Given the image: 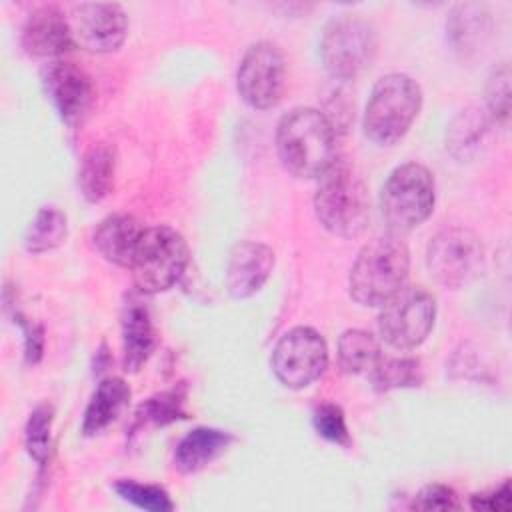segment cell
<instances>
[{
    "label": "cell",
    "instance_id": "1",
    "mask_svg": "<svg viewBox=\"0 0 512 512\" xmlns=\"http://www.w3.org/2000/svg\"><path fill=\"white\" fill-rule=\"evenodd\" d=\"M276 150L296 178H318L336 160L334 126L314 108H294L278 122Z\"/></svg>",
    "mask_w": 512,
    "mask_h": 512
},
{
    "label": "cell",
    "instance_id": "2",
    "mask_svg": "<svg viewBox=\"0 0 512 512\" xmlns=\"http://www.w3.org/2000/svg\"><path fill=\"white\" fill-rule=\"evenodd\" d=\"M314 212L322 228L340 238H356L370 220L368 188L348 160L336 158L320 176Z\"/></svg>",
    "mask_w": 512,
    "mask_h": 512
},
{
    "label": "cell",
    "instance_id": "3",
    "mask_svg": "<svg viewBox=\"0 0 512 512\" xmlns=\"http://www.w3.org/2000/svg\"><path fill=\"white\" fill-rule=\"evenodd\" d=\"M410 252L394 236H378L362 246L348 278L350 296L362 306H382L408 278Z\"/></svg>",
    "mask_w": 512,
    "mask_h": 512
},
{
    "label": "cell",
    "instance_id": "4",
    "mask_svg": "<svg viewBox=\"0 0 512 512\" xmlns=\"http://www.w3.org/2000/svg\"><path fill=\"white\" fill-rule=\"evenodd\" d=\"M420 106L422 90L416 80L400 72L386 74L370 92L364 110V134L380 146H390L410 130Z\"/></svg>",
    "mask_w": 512,
    "mask_h": 512
},
{
    "label": "cell",
    "instance_id": "5",
    "mask_svg": "<svg viewBox=\"0 0 512 512\" xmlns=\"http://www.w3.org/2000/svg\"><path fill=\"white\" fill-rule=\"evenodd\" d=\"M188 266V246L184 238L168 226L144 228L138 240L130 270L134 284L144 294L170 290Z\"/></svg>",
    "mask_w": 512,
    "mask_h": 512
},
{
    "label": "cell",
    "instance_id": "6",
    "mask_svg": "<svg viewBox=\"0 0 512 512\" xmlns=\"http://www.w3.org/2000/svg\"><path fill=\"white\" fill-rule=\"evenodd\" d=\"M436 186L432 172L416 162L394 168L382 188L380 208L392 232H410L434 210Z\"/></svg>",
    "mask_w": 512,
    "mask_h": 512
},
{
    "label": "cell",
    "instance_id": "7",
    "mask_svg": "<svg viewBox=\"0 0 512 512\" xmlns=\"http://www.w3.org/2000/svg\"><path fill=\"white\" fill-rule=\"evenodd\" d=\"M378 38L374 26L358 14L334 16L320 38V58L330 76L352 80L374 60Z\"/></svg>",
    "mask_w": 512,
    "mask_h": 512
},
{
    "label": "cell",
    "instance_id": "8",
    "mask_svg": "<svg viewBox=\"0 0 512 512\" xmlns=\"http://www.w3.org/2000/svg\"><path fill=\"white\" fill-rule=\"evenodd\" d=\"M436 300L420 286H402L382 304L378 330L382 340L398 350L420 346L434 328Z\"/></svg>",
    "mask_w": 512,
    "mask_h": 512
},
{
    "label": "cell",
    "instance_id": "9",
    "mask_svg": "<svg viewBox=\"0 0 512 512\" xmlns=\"http://www.w3.org/2000/svg\"><path fill=\"white\" fill-rule=\"evenodd\" d=\"M430 276L446 288H462L484 272V246L468 228H446L428 244Z\"/></svg>",
    "mask_w": 512,
    "mask_h": 512
},
{
    "label": "cell",
    "instance_id": "10",
    "mask_svg": "<svg viewBox=\"0 0 512 512\" xmlns=\"http://www.w3.org/2000/svg\"><path fill=\"white\" fill-rule=\"evenodd\" d=\"M272 372L286 388H306L322 376L328 366L324 338L308 326L290 328L272 350Z\"/></svg>",
    "mask_w": 512,
    "mask_h": 512
},
{
    "label": "cell",
    "instance_id": "11",
    "mask_svg": "<svg viewBox=\"0 0 512 512\" xmlns=\"http://www.w3.org/2000/svg\"><path fill=\"white\" fill-rule=\"evenodd\" d=\"M284 86L286 58L282 50L266 40L248 46L236 72L240 98L256 110H268L280 102Z\"/></svg>",
    "mask_w": 512,
    "mask_h": 512
},
{
    "label": "cell",
    "instance_id": "12",
    "mask_svg": "<svg viewBox=\"0 0 512 512\" xmlns=\"http://www.w3.org/2000/svg\"><path fill=\"white\" fill-rule=\"evenodd\" d=\"M72 40L92 54L118 50L128 34V16L120 4L86 2L70 14Z\"/></svg>",
    "mask_w": 512,
    "mask_h": 512
},
{
    "label": "cell",
    "instance_id": "13",
    "mask_svg": "<svg viewBox=\"0 0 512 512\" xmlns=\"http://www.w3.org/2000/svg\"><path fill=\"white\" fill-rule=\"evenodd\" d=\"M42 82L48 98L66 124L74 126L90 112L94 104V86L88 74L76 64L64 60L48 64Z\"/></svg>",
    "mask_w": 512,
    "mask_h": 512
},
{
    "label": "cell",
    "instance_id": "14",
    "mask_svg": "<svg viewBox=\"0 0 512 512\" xmlns=\"http://www.w3.org/2000/svg\"><path fill=\"white\" fill-rule=\"evenodd\" d=\"M274 270V250L262 242L242 240L234 244L226 266V288L232 298L256 294Z\"/></svg>",
    "mask_w": 512,
    "mask_h": 512
},
{
    "label": "cell",
    "instance_id": "15",
    "mask_svg": "<svg viewBox=\"0 0 512 512\" xmlns=\"http://www.w3.org/2000/svg\"><path fill=\"white\" fill-rule=\"evenodd\" d=\"M72 44L70 20L60 8L46 4L28 14L22 28V46L30 56H60Z\"/></svg>",
    "mask_w": 512,
    "mask_h": 512
},
{
    "label": "cell",
    "instance_id": "16",
    "mask_svg": "<svg viewBox=\"0 0 512 512\" xmlns=\"http://www.w3.org/2000/svg\"><path fill=\"white\" fill-rule=\"evenodd\" d=\"M156 330L146 304L130 298L122 314V350L124 370L138 372L156 348Z\"/></svg>",
    "mask_w": 512,
    "mask_h": 512
},
{
    "label": "cell",
    "instance_id": "17",
    "mask_svg": "<svg viewBox=\"0 0 512 512\" xmlns=\"http://www.w3.org/2000/svg\"><path fill=\"white\" fill-rule=\"evenodd\" d=\"M142 230L134 216L110 214L94 228L92 242L108 262L130 268Z\"/></svg>",
    "mask_w": 512,
    "mask_h": 512
},
{
    "label": "cell",
    "instance_id": "18",
    "mask_svg": "<svg viewBox=\"0 0 512 512\" xmlns=\"http://www.w3.org/2000/svg\"><path fill=\"white\" fill-rule=\"evenodd\" d=\"M232 440V434L226 430L198 426L178 442L174 450V466L184 474L198 472L222 456Z\"/></svg>",
    "mask_w": 512,
    "mask_h": 512
},
{
    "label": "cell",
    "instance_id": "19",
    "mask_svg": "<svg viewBox=\"0 0 512 512\" xmlns=\"http://www.w3.org/2000/svg\"><path fill=\"white\" fill-rule=\"evenodd\" d=\"M130 400V388L122 378L108 376L102 378L84 410L82 434L96 436L108 428Z\"/></svg>",
    "mask_w": 512,
    "mask_h": 512
},
{
    "label": "cell",
    "instance_id": "20",
    "mask_svg": "<svg viewBox=\"0 0 512 512\" xmlns=\"http://www.w3.org/2000/svg\"><path fill=\"white\" fill-rule=\"evenodd\" d=\"M116 164H118L116 148L108 142L92 144L84 152L80 172H78V186L86 200L100 202L110 194V190L114 188Z\"/></svg>",
    "mask_w": 512,
    "mask_h": 512
},
{
    "label": "cell",
    "instance_id": "21",
    "mask_svg": "<svg viewBox=\"0 0 512 512\" xmlns=\"http://www.w3.org/2000/svg\"><path fill=\"white\" fill-rule=\"evenodd\" d=\"M338 366L346 374H372L380 362V344L368 330L350 328L338 338Z\"/></svg>",
    "mask_w": 512,
    "mask_h": 512
},
{
    "label": "cell",
    "instance_id": "22",
    "mask_svg": "<svg viewBox=\"0 0 512 512\" xmlns=\"http://www.w3.org/2000/svg\"><path fill=\"white\" fill-rule=\"evenodd\" d=\"M186 384L180 382L164 392H158L146 398L134 414V428L144 426H166L180 418H184V404H186Z\"/></svg>",
    "mask_w": 512,
    "mask_h": 512
},
{
    "label": "cell",
    "instance_id": "23",
    "mask_svg": "<svg viewBox=\"0 0 512 512\" xmlns=\"http://www.w3.org/2000/svg\"><path fill=\"white\" fill-rule=\"evenodd\" d=\"M68 236V218L54 206L40 208L30 220L24 234V248L32 254H42L58 248Z\"/></svg>",
    "mask_w": 512,
    "mask_h": 512
},
{
    "label": "cell",
    "instance_id": "24",
    "mask_svg": "<svg viewBox=\"0 0 512 512\" xmlns=\"http://www.w3.org/2000/svg\"><path fill=\"white\" fill-rule=\"evenodd\" d=\"M486 12L478 4H458L448 16L446 30L458 50L474 48L486 34Z\"/></svg>",
    "mask_w": 512,
    "mask_h": 512
},
{
    "label": "cell",
    "instance_id": "25",
    "mask_svg": "<svg viewBox=\"0 0 512 512\" xmlns=\"http://www.w3.org/2000/svg\"><path fill=\"white\" fill-rule=\"evenodd\" d=\"M372 382L378 390L412 388L422 382V368L416 358H380L372 370Z\"/></svg>",
    "mask_w": 512,
    "mask_h": 512
},
{
    "label": "cell",
    "instance_id": "26",
    "mask_svg": "<svg viewBox=\"0 0 512 512\" xmlns=\"http://www.w3.org/2000/svg\"><path fill=\"white\" fill-rule=\"evenodd\" d=\"M52 422H54V408L50 404H38L26 422L24 428V444L26 452L32 460L40 466L48 462L50 448H52Z\"/></svg>",
    "mask_w": 512,
    "mask_h": 512
},
{
    "label": "cell",
    "instance_id": "27",
    "mask_svg": "<svg viewBox=\"0 0 512 512\" xmlns=\"http://www.w3.org/2000/svg\"><path fill=\"white\" fill-rule=\"evenodd\" d=\"M114 490L120 498L126 502H132L134 506L150 512H170L174 510V502L170 500V494L156 484H142L136 480H118L114 484Z\"/></svg>",
    "mask_w": 512,
    "mask_h": 512
},
{
    "label": "cell",
    "instance_id": "28",
    "mask_svg": "<svg viewBox=\"0 0 512 512\" xmlns=\"http://www.w3.org/2000/svg\"><path fill=\"white\" fill-rule=\"evenodd\" d=\"M510 66L502 62L492 68L486 80V108L488 114L502 126L508 124L510 118Z\"/></svg>",
    "mask_w": 512,
    "mask_h": 512
},
{
    "label": "cell",
    "instance_id": "29",
    "mask_svg": "<svg viewBox=\"0 0 512 512\" xmlns=\"http://www.w3.org/2000/svg\"><path fill=\"white\" fill-rule=\"evenodd\" d=\"M486 128V114L470 108V110H462L454 122L448 128V148L452 150V154L460 156L462 152L470 150L478 138H482V132Z\"/></svg>",
    "mask_w": 512,
    "mask_h": 512
},
{
    "label": "cell",
    "instance_id": "30",
    "mask_svg": "<svg viewBox=\"0 0 512 512\" xmlns=\"http://www.w3.org/2000/svg\"><path fill=\"white\" fill-rule=\"evenodd\" d=\"M312 420H314L316 432L322 438H326L328 442L342 444V446H346L350 442V434H348V428H346V418H344V412H342L340 406L324 402L314 410Z\"/></svg>",
    "mask_w": 512,
    "mask_h": 512
},
{
    "label": "cell",
    "instance_id": "31",
    "mask_svg": "<svg viewBox=\"0 0 512 512\" xmlns=\"http://www.w3.org/2000/svg\"><path fill=\"white\" fill-rule=\"evenodd\" d=\"M414 510H458L460 502L452 488L444 484L424 486L412 500Z\"/></svg>",
    "mask_w": 512,
    "mask_h": 512
},
{
    "label": "cell",
    "instance_id": "32",
    "mask_svg": "<svg viewBox=\"0 0 512 512\" xmlns=\"http://www.w3.org/2000/svg\"><path fill=\"white\" fill-rule=\"evenodd\" d=\"M18 322L24 332V360L28 364H38L44 354V330L36 322H28L26 318L18 316Z\"/></svg>",
    "mask_w": 512,
    "mask_h": 512
},
{
    "label": "cell",
    "instance_id": "33",
    "mask_svg": "<svg viewBox=\"0 0 512 512\" xmlns=\"http://www.w3.org/2000/svg\"><path fill=\"white\" fill-rule=\"evenodd\" d=\"M470 506L474 510H510L512 506V488H510V480H504L496 490L488 492V494H476L470 500Z\"/></svg>",
    "mask_w": 512,
    "mask_h": 512
}]
</instances>
